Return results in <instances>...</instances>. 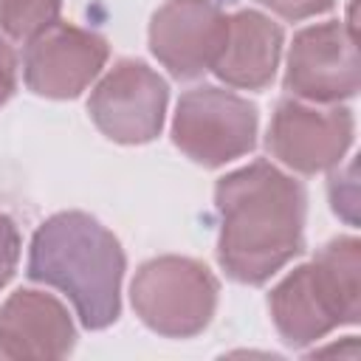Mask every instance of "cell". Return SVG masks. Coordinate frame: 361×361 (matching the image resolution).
Here are the masks:
<instances>
[{
	"label": "cell",
	"instance_id": "cell-1",
	"mask_svg": "<svg viewBox=\"0 0 361 361\" xmlns=\"http://www.w3.org/2000/svg\"><path fill=\"white\" fill-rule=\"evenodd\" d=\"M214 200L220 212L217 257L231 279L262 285L305 248V186L268 161L220 178Z\"/></svg>",
	"mask_w": 361,
	"mask_h": 361
},
{
	"label": "cell",
	"instance_id": "cell-2",
	"mask_svg": "<svg viewBox=\"0 0 361 361\" xmlns=\"http://www.w3.org/2000/svg\"><path fill=\"white\" fill-rule=\"evenodd\" d=\"M28 276L62 290L90 330L113 324L121 313L124 251L113 231L85 212L54 214L34 231Z\"/></svg>",
	"mask_w": 361,
	"mask_h": 361
},
{
	"label": "cell",
	"instance_id": "cell-3",
	"mask_svg": "<svg viewBox=\"0 0 361 361\" xmlns=\"http://www.w3.org/2000/svg\"><path fill=\"white\" fill-rule=\"evenodd\" d=\"M361 245L355 237L327 243L313 262L285 276L268 296L271 319L282 341L302 347L327 336L338 324L361 316Z\"/></svg>",
	"mask_w": 361,
	"mask_h": 361
},
{
	"label": "cell",
	"instance_id": "cell-4",
	"mask_svg": "<svg viewBox=\"0 0 361 361\" xmlns=\"http://www.w3.org/2000/svg\"><path fill=\"white\" fill-rule=\"evenodd\" d=\"M217 305V279L186 257H158L133 279V307L141 322L169 338L200 333Z\"/></svg>",
	"mask_w": 361,
	"mask_h": 361
},
{
	"label": "cell",
	"instance_id": "cell-5",
	"mask_svg": "<svg viewBox=\"0 0 361 361\" xmlns=\"http://www.w3.org/2000/svg\"><path fill=\"white\" fill-rule=\"evenodd\" d=\"M172 138L192 161L220 166L254 147L257 107L231 90L195 87L178 102Z\"/></svg>",
	"mask_w": 361,
	"mask_h": 361
},
{
	"label": "cell",
	"instance_id": "cell-6",
	"mask_svg": "<svg viewBox=\"0 0 361 361\" xmlns=\"http://www.w3.org/2000/svg\"><path fill=\"white\" fill-rule=\"evenodd\" d=\"M358 51H355V25L322 23L302 28L293 37L288 54L285 87L307 102L333 104L358 93Z\"/></svg>",
	"mask_w": 361,
	"mask_h": 361
},
{
	"label": "cell",
	"instance_id": "cell-7",
	"mask_svg": "<svg viewBox=\"0 0 361 361\" xmlns=\"http://www.w3.org/2000/svg\"><path fill=\"white\" fill-rule=\"evenodd\" d=\"M166 82L135 59H121L90 93L93 124L113 141L144 144L161 133Z\"/></svg>",
	"mask_w": 361,
	"mask_h": 361
},
{
	"label": "cell",
	"instance_id": "cell-8",
	"mask_svg": "<svg viewBox=\"0 0 361 361\" xmlns=\"http://www.w3.org/2000/svg\"><path fill=\"white\" fill-rule=\"evenodd\" d=\"M353 141L347 107H310L299 99H279L268 124V152L285 166L313 175L341 161Z\"/></svg>",
	"mask_w": 361,
	"mask_h": 361
},
{
	"label": "cell",
	"instance_id": "cell-9",
	"mask_svg": "<svg viewBox=\"0 0 361 361\" xmlns=\"http://www.w3.org/2000/svg\"><path fill=\"white\" fill-rule=\"evenodd\" d=\"M104 62V37L68 23H54L51 28L28 39L23 56V76L25 85L39 96L73 99L96 79Z\"/></svg>",
	"mask_w": 361,
	"mask_h": 361
},
{
	"label": "cell",
	"instance_id": "cell-10",
	"mask_svg": "<svg viewBox=\"0 0 361 361\" xmlns=\"http://www.w3.org/2000/svg\"><path fill=\"white\" fill-rule=\"evenodd\" d=\"M228 34V17L212 0H169L149 25V48L178 79H195L214 65Z\"/></svg>",
	"mask_w": 361,
	"mask_h": 361
},
{
	"label": "cell",
	"instance_id": "cell-11",
	"mask_svg": "<svg viewBox=\"0 0 361 361\" xmlns=\"http://www.w3.org/2000/svg\"><path fill=\"white\" fill-rule=\"evenodd\" d=\"M73 341V322L51 293L17 290L0 307V355L6 358H62Z\"/></svg>",
	"mask_w": 361,
	"mask_h": 361
},
{
	"label": "cell",
	"instance_id": "cell-12",
	"mask_svg": "<svg viewBox=\"0 0 361 361\" xmlns=\"http://www.w3.org/2000/svg\"><path fill=\"white\" fill-rule=\"evenodd\" d=\"M282 54V28L259 11L228 17V34L212 71L231 87L262 90L271 85Z\"/></svg>",
	"mask_w": 361,
	"mask_h": 361
},
{
	"label": "cell",
	"instance_id": "cell-13",
	"mask_svg": "<svg viewBox=\"0 0 361 361\" xmlns=\"http://www.w3.org/2000/svg\"><path fill=\"white\" fill-rule=\"evenodd\" d=\"M62 0H0V31L11 39L28 42L54 23H59Z\"/></svg>",
	"mask_w": 361,
	"mask_h": 361
},
{
	"label": "cell",
	"instance_id": "cell-14",
	"mask_svg": "<svg viewBox=\"0 0 361 361\" xmlns=\"http://www.w3.org/2000/svg\"><path fill=\"white\" fill-rule=\"evenodd\" d=\"M17 259H20V231L14 220L0 212V290L14 276Z\"/></svg>",
	"mask_w": 361,
	"mask_h": 361
},
{
	"label": "cell",
	"instance_id": "cell-15",
	"mask_svg": "<svg viewBox=\"0 0 361 361\" xmlns=\"http://www.w3.org/2000/svg\"><path fill=\"white\" fill-rule=\"evenodd\" d=\"M259 3L285 20H307L313 14H324L333 6V0H259Z\"/></svg>",
	"mask_w": 361,
	"mask_h": 361
},
{
	"label": "cell",
	"instance_id": "cell-16",
	"mask_svg": "<svg viewBox=\"0 0 361 361\" xmlns=\"http://www.w3.org/2000/svg\"><path fill=\"white\" fill-rule=\"evenodd\" d=\"M14 87H17V56L6 34H0V104L11 99Z\"/></svg>",
	"mask_w": 361,
	"mask_h": 361
}]
</instances>
